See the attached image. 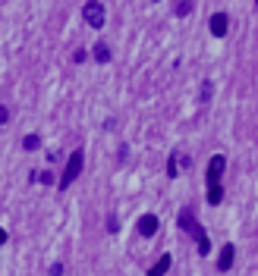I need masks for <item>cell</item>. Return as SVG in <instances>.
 <instances>
[{"label":"cell","instance_id":"3957f363","mask_svg":"<svg viewBox=\"0 0 258 276\" xmlns=\"http://www.w3.org/2000/svg\"><path fill=\"white\" fill-rule=\"evenodd\" d=\"M82 166H85V157H82V151H73V154H69V157H66V170H63V176H60V185H57V188H69V185H73L76 182V179H79V173H82Z\"/></svg>","mask_w":258,"mask_h":276},{"label":"cell","instance_id":"5b68a950","mask_svg":"<svg viewBox=\"0 0 258 276\" xmlns=\"http://www.w3.org/2000/svg\"><path fill=\"white\" fill-rule=\"evenodd\" d=\"M136 229H139V235H145V238H151L158 229H161V220L155 217V213H145V217H139V223H136Z\"/></svg>","mask_w":258,"mask_h":276},{"label":"cell","instance_id":"9c48e42d","mask_svg":"<svg viewBox=\"0 0 258 276\" xmlns=\"http://www.w3.org/2000/svg\"><path fill=\"white\" fill-rule=\"evenodd\" d=\"M91 54H95V60H98V63H107V60H110V47L107 44H95V51H91Z\"/></svg>","mask_w":258,"mask_h":276},{"label":"cell","instance_id":"d6986e66","mask_svg":"<svg viewBox=\"0 0 258 276\" xmlns=\"http://www.w3.org/2000/svg\"><path fill=\"white\" fill-rule=\"evenodd\" d=\"M255 7H258V0H255Z\"/></svg>","mask_w":258,"mask_h":276},{"label":"cell","instance_id":"277c9868","mask_svg":"<svg viewBox=\"0 0 258 276\" xmlns=\"http://www.w3.org/2000/svg\"><path fill=\"white\" fill-rule=\"evenodd\" d=\"M82 16H85V22H88L91 29H104V19H107L104 4H98V0H88V4L82 7Z\"/></svg>","mask_w":258,"mask_h":276},{"label":"cell","instance_id":"9a60e30c","mask_svg":"<svg viewBox=\"0 0 258 276\" xmlns=\"http://www.w3.org/2000/svg\"><path fill=\"white\" fill-rule=\"evenodd\" d=\"M7 119H10V110H7V107H4V104H0V126H4V123H7Z\"/></svg>","mask_w":258,"mask_h":276},{"label":"cell","instance_id":"7c38bea8","mask_svg":"<svg viewBox=\"0 0 258 276\" xmlns=\"http://www.w3.org/2000/svg\"><path fill=\"white\" fill-rule=\"evenodd\" d=\"M177 160H180L177 154H170V160H167V176H170V179L177 176Z\"/></svg>","mask_w":258,"mask_h":276},{"label":"cell","instance_id":"52a82bcc","mask_svg":"<svg viewBox=\"0 0 258 276\" xmlns=\"http://www.w3.org/2000/svg\"><path fill=\"white\" fill-rule=\"evenodd\" d=\"M233 257H236V248H233V245H224V248H220L217 270H230V267H233Z\"/></svg>","mask_w":258,"mask_h":276},{"label":"cell","instance_id":"ba28073f","mask_svg":"<svg viewBox=\"0 0 258 276\" xmlns=\"http://www.w3.org/2000/svg\"><path fill=\"white\" fill-rule=\"evenodd\" d=\"M170 263H173V257H170V254H164V257H161V260L155 263V267L148 270V276H164V273L170 270Z\"/></svg>","mask_w":258,"mask_h":276},{"label":"cell","instance_id":"ac0fdd59","mask_svg":"<svg viewBox=\"0 0 258 276\" xmlns=\"http://www.w3.org/2000/svg\"><path fill=\"white\" fill-rule=\"evenodd\" d=\"M4 242H7V232H4V229H0V245H4Z\"/></svg>","mask_w":258,"mask_h":276},{"label":"cell","instance_id":"ffe728a7","mask_svg":"<svg viewBox=\"0 0 258 276\" xmlns=\"http://www.w3.org/2000/svg\"><path fill=\"white\" fill-rule=\"evenodd\" d=\"M155 4H158V0H155Z\"/></svg>","mask_w":258,"mask_h":276},{"label":"cell","instance_id":"8992f818","mask_svg":"<svg viewBox=\"0 0 258 276\" xmlns=\"http://www.w3.org/2000/svg\"><path fill=\"white\" fill-rule=\"evenodd\" d=\"M208 26H211V35H214V38H224L227 29H230V16H227V13H214Z\"/></svg>","mask_w":258,"mask_h":276},{"label":"cell","instance_id":"30bf717a","mask_svg":"<svg viewBox=\"0 0 258 276\" xmlns=\"http://www.w3.org/2000/svg\"><path fill=\"white\" fill-rule=\"evenodd\" d=\"M22 148H26V151H38L41 148V138L38 135H26V138H22Z\"/></svg>","mask_w":258,"mask_h":276},{"label":"cell","instance_id":"2e32d148","mask_svg":"<svg viewBox=\"0 0 258 276\" xmlns=\"http://www.w3.org/2000/svg\"><path fill=\"white\" fill-rule=\"evenodd\" d=\"M211 98V82H205V88H202V101H208Z\"/></svg>","mask_w":258,"mask_h":276},{"label":"cell","instance_id":"6da1fadb","mask_svg":"<svg viewBox=\"0 0 258 276\" xmlns=\"http://www.w3.org/2000/svg\"><path fill=\"white\" fill-rule=\"evenodd\" d=\"M227 170V157L224 154H214V157L208 160V173H205V182H208V204L211 207H217L220 201H224V188H220V176Z\"/></svg>","mask_w":258,"mask_h":276},{"label":"cell","instance_id":"8fae6325","mask_svg":"<svg viewBox=\"0 0 258 276\" xmlns=\"http://www.w3.org/2000/svg\"><path fill=\"white\" fill-rule=\"evenodd\" d=\"M173 13H177V16H189V13H192V0H180Z\"/></svg>","mask_w":258,"mask_h":276},{"label":"cell","instance_id":"4fadbf2b","mask_svg":"<svg viewBox=\"0 0 258 276\" xmlns=\"http://www.w3.org/2000/svg\"><path fill=\"white\" fill-rule=\"evenodd\" d=\"M73 60H76V63H85V60H88V54H85V51H82V47H79V51L73 54Z\"/></svg>","mask_w":258,"mask_h":276},{"label":"cell","instance_id":"5bb4252c","mask_svg":"<svg viewBox=\"0 0 258 276\" xmlns=\"http://www.w3.org/2000/svg\"><path fill=\"white\" fill-rule=\"evenodd\" d=\"M38 179H41L44 185H54V173H38Z\"/></svg>","mask_w":258,"mask_h":276},{"label":"cell","instance_id":"e0dca14e","mask_svg":"<svg viewBox=\"0 0 258 276\" xmlns=\"http://www.w3.org/2000/svg\"><path fill=\"white\" fill-rule=\"evenodd\" d=\"M116 226H120V223H116V217H107V229L110 232H116Z\"/></svg>","mask_w":258,"mask_h":276},{"label":"cell","instance_id":"7a4b0ae2","mask_svg":"<svg viewBox=\"0 0 258 276\" xmlns=\"http://www.w3.org/2000/svg\"><path fill=\"white\" fill-rule=\"evenodd\" d=\"M177 226H180V232H189V235L195 238L198 254H202V257L211 251V238H208V232H205V226L195 220V213H192V210H180V213H177Z\"/></svg>","mask_w":258,"mask_h":276}]
</instances>
